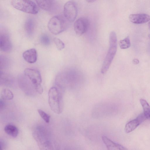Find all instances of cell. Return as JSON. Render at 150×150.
Wrapping results in <instances>:
<instances>
[{"instance_id": "6da1fadb", "label": "cell", "mask_w": 150, "mask_h": 150, "mask_svg": "<svg viewBox=\"0 0 150 150\" xmlns=\"http://www.w3.org/2000/svg\"><path fill=\"white\" fill-rule=\"evenodd\" d=\"M55 87H52L48 92V103L51 110L54 113L59 114L64 108L63 91Z\"/></svg>"}, {"instance_id": "7a4b0ae2", "label": "cell", "mask_w": 150, "mask_h": 150, "mask_svg": "<svg viewBox=\"0 0 150 150\" xmlns=\"http://www.w3.org/2000/svg\"><path fill=\"white\" fill-rule=\"evenodd\" d=\"M109 47L101 68L102 74L105 73L108 70L116 54L117 47V39L116 34L111 32L109 36Z\"/></svg>"}, {"instance_id": "3957f363", "label": "cell", "mask_w": 150, "mask_h": 150, "mask_svg": "<svg viewBox=\"0 0 150 150\" xmlns=\"http://www.w3.org/2000/svg\"><path fill=\"white\" fill-rule=\"evenodd\" d=\"M67 21L64 17L62 16H54L48 23L47 26L49 30L53 34H60L67 28L68 26Z\"/></svg>"}, {"instance_id": "277c9868", "label": "cell", "mask_w": 150, "mask_h": 150, "mask_svg": "<svg viewBox=\"0 0 150 150\" xmlns=\"http://www.w3.org/2000/svg\"><path fill=\"white\" fill-rule=\"evenodd\" d=\"M11 4L16 9L27 13L35 14L38 11L36 4L30 0H12Z\"/></svg>"}, {"instance_id": "5b68a950", "label": "cell", "mask_w": 150, "mask_h": 150, "mask_svg": "<svg viewBox=\"0 0 150 150\" xmlns=\"http://www.w3.org/2000/svg\"><path fill=\"white\" fill-rule=\"evenodd\" d=\"M24 74L30 81L36 91L39 94H42L43 89L41 85L42 80L40 71L36 69L27 68L24 70Z\"/></svg>"}, {"instance_id": "8992f818", "label": "cell", "mask_w": 150, "mask_h": 150, "mask_svg": "<svg viewBox=\"0 0 150 150\" xmlns=\"http://www.w3.org/2000/svg\"><path fill=\"white\" fill-rule=\"evenodd\" d=\"M33 136L41 149H51L52 145L49 140L47 133L44 129L38 128L33 133Z\"/></svg>"}, {"instance_id": "52a82bcc", "label": "cell", "mask_w": 150, "mask_h": 150, "mask_svg": "<svg viewBox=\"0 0 150 150\" xmlns=\"http://www.w3.org/2000/svg\"><path fill=\"white\" fill-rule=\"evenodd\" d=\"M77 13V7L74 1H69L65 4L64 7V15L67 21L73 22L76 17Z\"/></svg>"}, {"instance_id": "ba28073f", "label": "cell", "mask_w": 150, "mask_h": 150, "mask_svg": "<svg viewBox=\"0 0 150 150\" xmlns=\"http://www.w3.org/2000/svg\"><path fill=\"white\" fill-rule=\"evenodd\" d=\"M89 25V21L87 18L81 17L78 18L74 25L75 32L78 35H81L87 31Z\"/></svg>"}, {"instance_id": "9c48e42d", "label": "cell", "mask_w": 150, "mask_h": 150, "mask_svg": "<svg viewBox=\"0 0 150 150\" xmlns=\"http://www.w3.org/2000/svg\"><path fill=\"white\" fill-rule=\"evenodd\" d=\"M0 48L1 51L4 52H9L11 50V41L8 35L5 32L0 34Z\"/></svg>"}, {"instance_id": "30bf717a", "label": "cell", "mask_w": 150, "mask_h": 150, "mask_svg": "<svg viewBox=\"0 0 150 150\" xmlns=\"http://www.w3.org/2000/svg\"><path fill=\"white\" fill-rule=\"evenodd\" d=\"M130 21L134 24H141L146 23L150 20V16L145 13L130 14L129 16Z\"/></svg>"}, {"instance_id": "8fae6325", "label": "cell", "mask_w": 150, "mask_h": 150, "mask_svg": "<svg viewBox=\"0 0 150 150\" xmlns=\"http://www.w3.org/2000/svg\"><path fill=\"white\" fill-rule=\"evenodd\" d=\"M23 57L25 60L29 63H34L37 59V53L35 48H31L24 51Z\"/></svg>"}, {"instance_id": "7c38bea8", "label": "cell", "mask_w": 150, "mask_h": 150, "mask_svg": "<svg viewBox=\"0 0 150 150\" xmlns=\"http://www.w3.org/2000/svg\"><path fill=\"white\" fill-rule=\"evenodd\" d=\"M102 139L108 150H126L127 149L121 145L114 142L105 136H102Z\"/></svg>"}, {"instance_id": "4fadbf2b", "label": "cell", "mask_w": 150, "mask_h": 150, "mask_svg": "<svg viewBox=\"0 0 150 150\" xmlns=\"http://www.w3.org/2000/svg\"><path fill=\"white\" fill-rule=\"evenodd\" d=\"M35 1L40 7L46 11H51L54 7L53 0H35Z\"/></svg>"}, {"instance_id": "5bb4252c", "label": "cell", "mask_w": 150, "mask_h": 150, "mask_svg": "<svg viewBox=\"0 0 150 150\" xmlns=\"http://www.w3.org/2000/svg\"><path fill=\"white\" fill-rule=\"evenodd\" d=\"M4 130L7 134L14 138L17 137L18 134L17 128L15 125H6L4 127Z\"/></svg>"}, {"instance_id": "9a60e30c", "label": "cell", "mask_w": 150, "mask_h": 150, "mask_svg": "<svg viewBox=\"0 0 150 150\" xmlns=\"http://www.w3.org/2000/svg\"><path fill=\"white\" fill-rule=\"evenodd\" d=\"M140 124L137 119L132 120L126 124L125 128V131L127 133H130L134 130Z\"/></svg>"}, {"instance_id": "2e32d148", "label": "cell", "mask_w": 150, "mask_h": 150, "mask_svg": "<svg viewBox=\"0 0 150 150\" xmlns=\"http://www.w3.org/2000/svg\"><path fill=\"white\" fill-rule=\"evenodd\" d=\"M35 23L33 19L31 18L28 19L25 21V28L26 32L29 34H32L34 30Z\"/></svg>"}, {"instance_id": "e0dca14e", "label": "cell", "mask_w": 150, "mask_h": 150, "mask_svg": "<svg viewBox=\"0 0 150 150\" xmlns=\"http://www.w3.org/2000/svg\"><path fill=\"white\" fill-rule=\"evenodd\" d=\"M144 110V113L147 119L150 118V106L147 101L143 99L140 100Z\"/></svg>"}, {"instance_id": "ac0fdd59", "label": "cell", "mask_w": 150, "mask_h": 150, "mask_svg": "<svg viewBox=\"0 0 150 150\" xmlns=\"http://www.w3.org/2000/svg\"><path fill=\"white\" fill-rule=\"evenodd\" d=\"M1 98L4 100H11L13 97L12 92L8 89H4L1 92Z\"/></svg>"}, {"instance_id": "d6986e66", "label": "cell", "mask_w": 150, "mask_h": 150, "mask_svg": "<svg viewBox=\"0 0 150 150\" xmlns=\"http://www.w3.org/2000/svg\"><path fill=\"white\" fill-rule=\"evenodd\" d=\"M119 45L121 49H124L128 48L131 46V43L129 36H127L123 40L119 42Z\"/></svg>"}, {"instance_id": "ffe728a7", "label": "cell", "mask_w": 150, "mask_h": 150, "mask_svg": "<svg viewBox=\"0 0 150 150\" xmlns=\"http://www.w3.org/2000/svg\"><path fill=\"white\" fill-rule=\"evenodd\" d=\"M54 42L57 49L59 50H61L65 47L64 43L59 38H54L53 39Z\"/></svg>"}, {"instance_id": "44dd1931", "label": "cell", "mask_w": 150, "mask_h": 150, "mask_svg": "<svg viewBox=\"0 0 150 150\" xmlns=\"http://www.w3.org/2000/svg\"><path fill=\"white\" fill-rule=\"evenodd\" d=\"M38 112L43 120L47 123L50 122V116L49 115L40 109H38Z\"/></svg>"}, {"instance_id": "7402d4cb", "label": "cell", "mask_w": 150, "mask_h": 150, "mask_svg": "<svg viewBox=\"0 0 150 150\" xmlns=\"http://www.w3.org/2000/svg\"><path fill=\"white\" fill-rule=\"evenodd\" d=\"M41 43L45 45H48L50 43V40L49 37L46 35H42L40 38Z\"/></svg>"}, {"instance_id": "603a6c76", "label": "cell", "mask_w": 150, "mask_h": 150, "mask_svg": "<svg viewBox=\"0 0 150 150\" xmlns=\"http://www.w3.org/2000/svg\"><path fill=\"white\" fill-rule=\"evenodd\" d=\"M139 121V123H141L145 120L147 118L144 115V113H142L138 115L136 118Z\"/></svg>"}, {"instance_id": "cb8c5ba5", "label": "cell", "mask_w": 150, "mask_h": 150, "mask_svg": "<svg viewBox=\"0 0 150 150\" xmlns=\"http://www.w3.org/2000/svg\"><path fill=\"white\" fill-rule=\"evenodd\" d=\"M132 62L134 64H139V61L137 59H134L133 60Z\"/></svg>"}, {"instance_id": "d4e9b609", "label": "cell", "mask_w": 150, "mask_h": 150, "mask_svg": "<svg viewBox=\"0 0 150 150\" xmlns=\"http://www.w3.org/2000/svg\"><path fill=\"white\" fill-rule=\"evenodd\" d=\"M0 149L3 150L4 149L5 147V144H4V143L3 141H0Z\"/></svg>"}, {"instance_id": "484cf974", "label": "cell", "mask_w": 150, "mask_h": 150, "mask_svg": "<svg viewBox=\"0 0 150 150\" xmlns=\"http://www.w3.org/2000/svg\"><path fill=\"white\" fill-rule=\"evenodd\" d=\"M0 109L1 110V109L3 108L4 106V101L2 100L1 99H0Z\"/></svg>"}, {"instance_id": "4316f807", "label": "cell", "mask_w": 150, "mask_h": 150, "mask_svg": "<svg viewBox=\"0 0 150 150\" xmlns=\"http://www.w3.org/2000/svg\"><path fill=\"white\" fill-rule=\"evenodd\" d=\"M96 0H86V1L88 2L89 3H91L92 2H93Z\"/></svg>"}, {"instance_id": "83f0119b", "label": "cell", "mask_w": 150, "mask_h": 150, "mask_svg": "<svg viewBox=\"0 0 150 150\" xmlns=\"http://www.w3.org/2000/svg\"><path fill=\"white\" fill-rule=\"evenodd\" d=\"M148 25L149 28H150V21L148 23Z\"/></svg>"}, {"instance_id": "f1b7e54d", "label": "cell", "mask_w": 150, "mask_h": 150, "mask_svg": "<svg viewBox=\"0 0 150 150\" xmlns=\"http://www.w3.org/2000/svg\"><path fill=\"white\" fill-rule=\"evenodd\" d=\"M148 36L149 38H150V34Z\"/></svg>"}]
</instances>
